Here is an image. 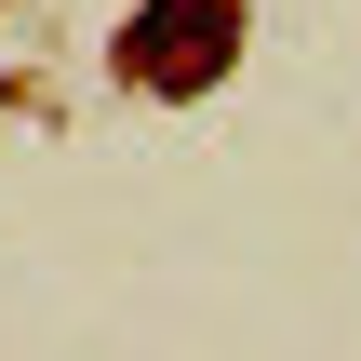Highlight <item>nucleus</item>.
<instances>
[{
    "label": "nucleus",
    "instance_id": "f257e3e1",
    "mask_svg": "<svg viewBox=\"0 0 361 361\" xmlns=\"http://www.w3.org/2000/svg\"><path fill=\"white\" fill-rule=\"evenodd\" d=\"M121 54H134V80H161V94H201V80L241 54V0H147V13L121 27Z\"/></svg>",
    "mask_w": 361,
    "mask_h": 361
}]
</instances>
